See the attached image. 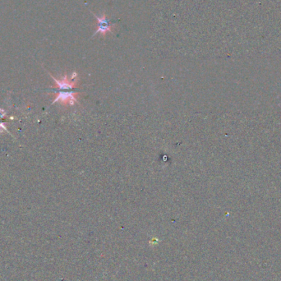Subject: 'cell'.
Wrapping results in <instances>:
<instances>
[{"instance_id":"cell-1","label":"cell","mask_w":281,"mask_h":281,"mask_svg":"<svg viewBox=\"0 0 281 281\" xmlns=\"http://www.w3.org/2000/svg\"><path fill=\"white\" fill-rule=\"evenodd\" d=\"M49 74L55 81V86H51V88L57 90V91L52 93V95L55 96L53 104L59 103L63 106H68L78 103L80 94L73 91L78 84V73L73 72L71 77L65 73L60 79L55 78L49 72Z\"/></svg>"},{"instance_id":"cell-4","label":"cell","mask_w":281,"mask_h":281,"mask_svg":"<svg viewBox=\"0 0 281 281\" xmlns=\"http://www.w3.org/2000/svg\"><path fill=\"white\" fill-rule=\"evenodd\" d=\"M5 115H6V112H5V111H4L3 109H0V118H3V117H4Z\"/></svg>"},{"instance_id":"cell-2","label":"cell","mask_w":281,"mask_h":281,"mask_svg":"<svg viewBox=\"0 0 281 281\" xmlns=\"http://www.w3.org/2000/svg\"><path fill=\"white\" fill-rule=\"evenodd\" d=\"M91 12L92 13V15L94 16V17L96 18V21H97V29H96V31L94 32V34L92 35V37L95 35H97L98 33H100L101 35V36L102 37H105V35L108 32H110V33H114V30L116 27V24L115 23H111L109 22V20L108 19V17H107V15L105 12H103V14L101 15V17H99L96 14H95L93 12L91 11Z\"/></svg>"},{"instance_id":"cell-3","label":"cell","mask_w":281,"mask_h":281,"mask_svg":"<svg viewBox=\"0 0 281 281\" xmlns=\"http://www.w3.org/2000/svg\"><path fill=\"white\" fill-rule=\"evenodd\" d=\"M2 131H6V132H8V130H7V126H6L5 123H3V122L0 123V132H2Z\"/></svg>"}]
</instances>
